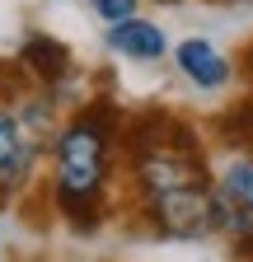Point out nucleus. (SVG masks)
Here are the masks:
<instances>
[{
  "mask_svg": "<svg viewBox=\"0 0 253 262\" xmlns=\"http://www.w3.org/2000/svg\"><path fill=\"white\" fill-rule=\"evenodd\" d=\"M113 145H117V108L113 98L85 103L66 126L52 136V206L61 211L75 234L103 225V196L113 178Z\"/></svg>",
  "mask_w": 253,
  "mask_h": 262,
  "instance_id": "1",
  "label": "nucleus"
},
{
  "mask_svg": "<svg viewBox=\"0 0 253 262\" xmlns=\"http://www.w3.org/2000/svg\"><path fill=\"white\" fill-rule=\"evenodd\" d=\"M174 66H178V71L193 80L197 89H220V84H230V75H235L230 56L220 52V47H211L206 38H187V42H178Z\"/></svg>",
  "mask_w": 253,
  "mask_h": 262,
  "instance_id": "4",
  "label": "nucleus"
},
{
  "mask_svg": "<svg viewBox=\"0 0 253 262\" xmlns=\"http://www.w3.org/2000/svg\"><path fill=\"white\" fill-rule=\"evenodd\" d=\"M244 5H253V0H244Z\"/></svg>",
  "mask_w": 253,
  "mask_h": 262,
  "instance_id": "11",
  "label": "nucleus"
},
{
  "mask_svg": "<svg viewBox=\"0 0 253 262\" xmlns=\"http://www.w3.org/2000/svg\"><path fill=\"white\" fill-rule=\"evenodd\" d=\"M126 164L136 173L141 211H145L155 234H164V239L216 234V187L206 178L202 150L155 141L145 150H132Z\"/></svg>",
  "mask_w": 253,
  "mask_h": 262,
  "instance_id": "2",
  "label": "nucleus"
},
{
  "mask_svg": "<svg viewBox=\"0 0 253 262\" xmlns=\"http://www.w3.org/2000/svg\"><path fill=\"white\" fill-rule=\"evenodd\" d=\"M38 155H43V141L33 136V126L19 117L14 103H0V187L5 192L24 187L38 169Z\"/></svg>",
  "mask_w": 253,
  "mask_h": 262,
  "instance_id": "3",
  "label": "nucleus"
},
{
  "mask_svg": "<svg viewBox=\"0 0 253 262\" xmlns=\"http://www.w3.org/2000/svg\"><path fill=\"white\" fill-rule=\"evenodd\" d=\"M19 66L38 84H61L71 75V47L61 38H52V33H28L24 47H19Z\"/></svg>",
  "mask_w": 253,
  "mask_h": 262,
  "instance_id": "5",
  "label": "nucleus"
},
{
  "mask_svg": "<svg viewBox=\"0 0 253 262\" xmlns=\"http://www.w3.org/2000/svg\"><path fill=\"white\" fill-rule=\"evenodd\" d=\"M141 0H94V14H99L103 24H117V19H132Z\"/></svg>",
  "mask_w": 253,
  "mask_h": 262,
  "instance_id": "9",
  "label": "nucleus"
},
{
  "mask_svg": "<svg viewBox=\"0 0 253 262\" xmlns=\"http://www.w3.org/2000/svg\"><path fill=\"white\" fill-rule=\"evenodd\" d=\"M220 136H225L230 145H253V98L235 103L225 117H220Z\"/></svg>",
  "mask_w": 253,
  "mask_h": 262,
  "instance_id": "8",
  "label": "nucleus"
},
{
  "mask_svg": "<svg viewBox=\"0 0 253 262\" xmlns=\"http://www.w3.org/2000/svg\"><path fill=\"white\" fill-rule=\"evenodd\" d=\"M216 192L253 211V155H248V159H239V164H230V169L220 173V187H216Z\"/></svg>",
  "mask_w": 253,
  "mask_h": 262,
  "instance_id": "7",
  "label": "nucleus"
},
{
  "mask_svg": "<svg viewBox=\"0 0 253 262\" xmlns=\"http://www.w3.org/2000/svg\"><path fill=\"white\" fill-rule=\"evenodd\" d=\"M5 196H10V192H5V187H0V206H5Z\"/></svg>",
  "mask_w": 253,
  "mask_h": 262,
  "instance_id": "10",
  "label": "nucleus"
},
{
  "mask_svg": "<svg viewBox=\"0 0 253 262\" xmlns=\"http://www.w3.org/2000/svg\"><path fill=\"white\" fill-rule=\"evenodd\" d=\"M108 47L117 56H132V61H160L164 56V33L160 24H145V19H117L108 28Z\"/></svg>",
  "mask_w": 253,
  "mask_h": 262,
  "instance_id": "6",
  "label": "nucleus"
}]
</instances>
